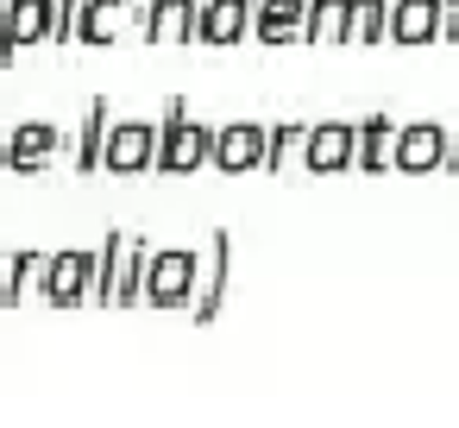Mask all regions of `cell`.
Instances as JSON below:
<instances>
[{
  "mask_svg": "<svg viewBox=\"0 0 459 428\" xmlns=\"http://www.w3.org/2000/svg\"><path fill=\"white\" fill-rule=\"evenodd\" d=\"M152 152H158V120H108V139H101V164L108 177H145L152 170Z\"/></svg>",
  "mask_w": 459,
  "mask_h": 428,
  "instance_id": "4",
  "label": "cell"
},
{
  "mask_svg": "<svg viewBox=\"0 0 459 428\" xmlns=\"http://www.w3.org/2000/svg\"><path fill=\"white\" fill-rule=\"evenodd\" d=\"M440 7H446V0H390V7H384V39L434 45L440 39Z\"/></svg>",
  "mask_w": 459,
  "mask_h": 428,
  "instance_id": "13",
  "label": "cell"
},
{
  "mask_svg": "<svg viewBox=\"0 0 459 428\" xmlns=\"http://www.w3.org/2000/svg\"><path fill=\"white\" fill-rule=\"evenodd\" d=\"M227 277H233V233H208L202 277H195V296H189V309H195V321H202V328L221 315V302H227Z\"/></svg>",
  "mask_w": 459,
  "mask_h": 428,
  "instance_id": "11",
  "label": "cell"
},
{
  "mask_svg": "<svg viewBox=\"0 0 459 428\" xmlns=\"http://www.w3.org/2000/svg\"><path fill=\"white\" fill-rule=\"evenodd\" d=\"M302 170H315V177H340V170H352V120H315V127H302Z\"/></svg>",
  "mask_w": 459,
  "mask_h": 428,
  "instance_id": "10",
  "label": "cell"
},
{
  "mask_svg": "<svg viewBox=\"0 0 459 428\" xmlns=\"http://www.w3.org/2000/svg\"><path fill=\"white\" fill-rule=\"evenodd\" d=\"M108 120H114V101L108 95H95L89 101V114H82V133H76V177H95V164H101V139H108Z\"/></svg>",
  "mask_w": 459,
  "mask_h": 428,
  "instance_id": "17",
  "label": "cell"
},
{
  "mask_svg": "<svg viewBox=\"0 0 459 428\" xmlns=\"http://www.w3.org/2000/svg\"><path fill=\"white\" fill-rule=\"evenodd\" d=\"M208 164H214V170H227V177L264 170V127H258V120H227V127H214Z\"/></svg>",
  "mask_w": 459,
  "mask_h": 428,
  "instance_id": "9",
  "label": "cell"
},
{
  "mask_svg": "<svg viewBox=\"0 0 459 428\" xmlns=\"http://www.w3.org/2000/svg\"><path fill=\"white\" fill-rule=\"evenodd\" d=\"M64 152V133L57 120H20L13 133H0V170H20V177H39L51 170Z\"/></svg>",
  "mask_w": 459,
  "mask_h": 428,
  "instance_id": "5",
  "label": "cell"
},
{
  "mask_svg": "<svg viewBox=\"0 0 459 428\" xmlns=\"http://www.w3.org/2000/svg\"><path fill=\"white\" fill-rule=\"evenodd\" d=\"M390 133H396V120H390V114H365V120H352V170H365V177H384Z\"/></svg>",
  "mask_w": 459,
  "mask_h": 428,
  "instance_id": "16",
  "label": "cell"
},
{
  "mask_svg": "<svg viewBox=\"0 0 459 428\" xmlns=\"http://www.w3.org/2000/svg\"><path fill=\"white\" fill-rule=\"evenodd\" d=\"M195 277H202V252L195 246H158V252H145L139 302H152V309H189Z\"/></svg>",
  "mask_w": 459,
  "mask_h": 428,
  "instance_id": "2",
  "label": "cell"
},
{
  "mask_svg": "<svg viewBox=\"0 0 459 428\" xmlns=\"http://www.w3.org/2000/svg\"><path fill=\"white\" fill-rule=\"evenodd\" d=\"M39 271H45V302L51 309H82L89 302V284H95V252L70 246V252L39 258Z\"/></svg>",
  "mask_w": 459,
  "mask_h": 428,
  "instance_id": "7",
  "label": "cell"
},
{
  "mask_svg": "<svg viewBox=\"0 0 459 428\" xmlns=\"http://www.w3.org/2000/svg\"><path fill=\"white\" fill-rule=\"evenodd\" d=\"M145 0H76L70 20V45H114L126 26H139Z\"/></svg>",
  "mask_w": 459,
  "mask_h": 428,
  "instance_id": "8",
  "label": "cell"
},
{
  "mask_svg": "<svg viewBox=\"0 0 459 428\" xmlns=\"http://www.w3.org/2000/svg\"><path fill=\"white\" fill-rule=\"evenodd\" d=\"M246 39H258V45H296L302 39V0H252V32Z\"/></svg>",
  "mask_w": 459,
  "mask_h": 428,
  "instance_id": "15",
  "label": "cell"
},
{
  "mask_svg": "<svg viewBox=\"0 0 459 428\" xmlns=\"http://www.w3.org/2000/svg\"><path fill=\"white\" fill-rule=\"evenodd\" d=\"M195 7L202 0H145L139 26L152 45H195Z\"/></svg>",
  "mask_w": 459,
  "mask_h": 428,
  "instance_id": "14",
  "label": "cell"
},
{
  "mask_svg": "<svg viewBox=\"0 0 459 428\" xmlns=\"http://www.w3.org/2000/svg\"><path fill=\"white\" fill-rule=\"evenodd\" d=\"M208 145H214V127L189 114V101H170L164 120H158V152H152V170L164 177H195L208 164Z\"/></svg>",
  "mask_w": 459,
  "mask_h": 428,
  "instance_id": "1",
  "label": "cell"
},
{
  "mask_svg": "<svg viewBox=\"0 0 459 428\" xmlns=\"http://www.w3.org/2000/svg\"><path fill=\"white\" fill-rule=\"evenodd\" d=\"M384 7L390 0H346V39L352 45H384Z\"/></svg>",
  "mask_w": 459,
  "mask_h": 428,
  "instance_id": "21",
  "label": "cell"
},
{
  "mask_svg": "<svg viewBox=\"0 0 459 428\" xmlns=\"http://www.w3.org/2000/svg\"><path fill=\"white\" fill-rule=\"evenodd\" d=\"M120 246H126V233H108V240H101V252H95V284H89V302H95V309H108V296H114Z\"/></svg>",
  "mask_w": 459,
  "mask_h": 428,
  "instance_id": "22",
  "label": "cell"
},
{
  "mask_svg": "<svg viewBox=\"0 0 459 428\" xmlns=\"http://www.w3.org/2000/svg\"><path fill=\"white\" fill-rule=\"evenodd\" d=\"M384 170H403V177H428V170H446L453 177V133L440 120H409L390 133V158Z\"/></svg>",
  "mask_w": 459,
  "mask_h": 428,
  "instance_id": "3",
  "label": "cell"
},
{
  "mask_svg": "<svg viewBox=\"0 0 459 428\" xmlns=\"http://www.w3.org/2000/svg\"><path fill=\"white\" fill-rule=\"evenodd\" d=\"M290 152H302V120H277V127H264V170H271V177L290 164Z\"/></svg>",
  "mask_w": 459,
  "mask_h": 428,
  "instance_id": "23",
  "label": "cell"
},
{
  "mask_svg": "<svg viewBox=\"0 0 459 428\" xmlns=\"http://www.w3.org/2000/svg\"><path fill=\"white\" fill-rule=\"evenodd\" d=\"M145 240H133L126 233V246H120V271H114V296H108V309H133L139 302V271H145Z\"/></svg>",
  "mask_w": 459,
  "mask_h": 428,
  "instance_id": "19",
  "label": "cell"
},
{
  "mask_svg": "<svg viewBox=\"0 0 459 428\" xmlns=\"http://www.w3.org/2000/svg\"><path fill=\"white\" fill-rule=\"evenodd\" d=\"M39 258L45 252H0V309H13L26 296V284L39 277Z\"/></svg>",
  "mask_w": 459,
  "mask_h": 428,
  "instance_id": "20",
  "label": "cell"
},
{
  "mask_svg": "<svg viewBox=\"0 0 459 428\" xmlns=\"http://www.w3.org/2000/svg\"><path fill=\"white\" fill-rule=\"evenodd\" d=\"M302 45H346V0H302Z\"/></svg>",
  "mask_w": 459,
  "mask_h": 428,
  "instance_id": "18",
  "label": "cell"
},
{
  "mask_svg": "<svg viewBox=\"0 0 459 428\" xmlns=\"http://www.w3.org/2000/svg\"><path fill=\"white\" fill-rule=\"evenodd\" d=\"M252 32V0H202L195 7V39L227 51V45H246Z\"/></svg>",
  "mask_w": 459,
  "mask_h": 428,
  "instance_id": "12",
  "label": "cell"
},
{
  "mask_svg": "<svg viewBox=\"0 0 459 428\" xmlns=\"http://www.w3.org/2000/svg\"><path fill=\"white\" fill-rule=\"evenodd\" d=\"M51 39V0H0V70Z\"/></svg>",
  "mask_w": 459,
  "mask_h": 428,
  "instance_id": "6",
  "label": "cell"
}]
</instances>
